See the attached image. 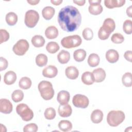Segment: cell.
<instances>
[{"label":"cell","instance_id":"obj_1","mask_svg":"<svg viewBox=\"0 0 132 132\" xmlns=\"http://www.w3.org/2000/svg\"><path fill=\"white\" fill-rule=\"evenodd\" d=\"M57 19L62 30L67 32H73L79 27L81 22V16L75 7L67 6L59 11Z\"/></svg>","mask_w":132,"mask_h":132},{"label":"cell","instance_id":"obj_2","mask_svg":"<svg viewBox=\"0 0 132 132\" xmlns=\"http://www.w3.org/2000/svg\"><path fill=\"white\" fill-rule=\"evenodd\" d=\"M38 88L41 97L44 100H50L53 97L55 92L51 82L42 80L38 84Z\"/></svg>","mask_w":132,"mask_h":132},{"label":"cell","instance_id":"obj_3","mask_svg":"<svg viewBox=\"0 0 132 132\" xmlns=\"http://www.w3.org/2000/svg\"><path fill=\"white\" fill-rule=\"evenodd\" d=\"M125 118L124 113L121 110H111L107 116V122L112 127H116L122 123Z\"/></svg>","mask_w":132,"mask_h":132},{"label":"cell","instance_id":"obj_4","mask_svg":"<svg viewBox=\"0 0 132 132\" xmlns=\"http://www.w3.org/2000/svg\"><path fill=\"white\" fill-rule=\"evenodd\" d=\"M82 42L81 37L77 35H72L64 37L61 40V44L66 48H71L79 46Z\"/></svg>","mask_w":132,"mask_h":132},{"label":"cell","instance_id":"obj_5","mask_svg":"<svg viewBox=\"0 0 132 132\" xmlns=\"http://www.w3.org/2000/svg\"><path fill=\"white\" fill-rule=\"evenodd\" d=\"M16 113L25 121H30L34 117L33 111L25 104H19L16 107Z\"/></svg>","mask_w":132,"mask_h":132},{"label":"cell","instance_id":"obj_6","mask_svg":"<svg viewBox=\"0 0 132 132\" xmlns=\"http://www.w3.org/2000/svg\"><path fill=\"white\" fill-rule=\"evenodd\" d=\"M39 20V14L36 10H29L26 12L24 22L28 27H34L37 25Z\"/></svg>","mask_w":132,"mask_h":132},{"label":"cell","instance_id":"obj_7","mask_svg":"<svg viewBox=\"0 0 132 132\" xmlns=\"http://www.w3.org/2000/svg\"><path fill=\"white\" fill-rule=\"evenodd\" d=\"M29 44L25 39H20L13 45V52L18 56L24 55L28 50Z\"/></svg>","mask_w":132,"mask_h":132},{"label":"cell","instance_id":"obj_8","mask_svg":"<svg viewBox=\"0 0 132 132\" xmlns=\"http://www.w3.org/2000/svg\"><path fill=\"white\" fill-rule=\"evenodd\" d=\"M72 103L76 107L86 108L89 105V101L86 96L82 94H77L73 96Z\"/></svg>","mask_w":132,"mask_h":132},{"label":"cell","instance_id":"obj_9","mask_svg":"<svg viewBox=\"0 0 132 132\" xmlns=\"http://www.w3.org/2000/svg\"><path fill=\"white\" fill-rule=\"evenodd\" d=\"M13 109V106L10 101L6 98L0 100V111L5 114L10 113Z\"/></svg>","mask_w":132,"mask_h":132},{"label":"cell","instance_id":"obj_10","mask_svg":"<svg viewBox=\"0 0 132 132\" xmlns=\"http://www.w3.org/2000/svg\"><path fill=\"white\" fill-rule=\"evenodd\" d=\"M58 74L57 68L53 65H49L44 68L42 71V75L47 78L55 77Z\"/></svg>","mask_w":132,"mask_h":132},{"label":"cell","instance_id":"obj_11","mask_svg":"<svg viewBox=\"0 0 132 132\" xmlns=\"http://www.w3.org/2000/svg\"><path fill=\"white\" fill-rule=\"evenodd\" d=\"M59 115L63 118L70 117L72 112L71 106L69 104L60 105L58 109Z\"/></svg>","mask_w":132,"mask_h":132},{"label":"cell","instance_id":"obj_12","mask_svg":"<svg viewBox=\"0 0 132 132\" xmlns=\"http://www.w3.org/2000/svg\"><path fill=\"white\" fill-rule=\"evenodd\" d=\"M70 93L65 90H62L59 92L57 96V100L60 105L67 104L70 101Z\"/></svg>","mask_w":132,"mask_h":132},{"label":"cell","instance_id":"obj_13","mask_svg":"<svg viewBox=\"0 0 132 132\" xmlns=\"http://www.w3.org/2000/svg\"><path fill=\"white\" fill-rule=\"evenodd\" d=\"M106 58L109 62L113 63L116 62L119 60V54L116 50L110 49L106 52Z\"/></svg>","mask_w":132,"mask_h":132},{"label":"cell","instance_id":"obj_14","mask_svg":"<svg viewBox=\"0 0 132 132\" xmlns=\"http://www.w3.org/2000/svg\"><path fill=\"white\" fill-rule=\"evenodd\" d=\"M95 81L96 82H101L104 81L106 77V72L105 70L101 68L94 70L92 72Z\"/></svg>","mask_w":132,"mask_h":132},{"label":"cell","instance_id":"obj_15","mask_svg":"<svg viewBox=\"0 0 132 132\" xmlns=\"http://www.w3.org/2000/svg\"><path fill=\"white\" fill-rule=\"evenodd\" d=\"M66 76L70 79H75L79 75L78 69L74 66H70L66 68L65 70Z\"/></svg>","mask_w":132,"mask_h":132},{"label":"cell","instance_id":"obj_16","mask_svg":"<svg viewBox=\"0 0 132 132\" xmlns=\"http://www.w3.org/2000/svg\"><path fill=\"white\" fill-rule=\"evenodd\" d=\"M125 3V0H105L104 4L109 9H113L115 7L123 6Z\"/></svg>","mask_w":132,"mask_h":132},{"label":"cell","instance_id":"obj_17","mask_svg":"<svg viewBox=\"0 0 132 132\" xmlns=\"http://www.w3.org/2000/svg\"><path fill=\"white\" fill-rule=\"evenodd\" d=\"M16 74L12 71L7 72L4 77V82L8 85H11L15 82L16 80Z\"/></svg>","mask_w":132,"mask_h":132},{"label":"cell","instance_id":"obj_18","mask_svg":"<svg viewBox=\"0 0 132 132\" xmlns=\"http://www.w3.org/2000/svg\"><path fill=\"white\" fill-rule=\"evenodd\" d=\"M81 79L82 82L87 85H91L95 82L93 74L89 71L84 72L81 75Z\"/></svg>","mask_w":132,"mask_h":132},{"label":"cell","instance_id":"obj_19","mask_svg":"<svg viewBox=\"0 0 132 132\" xmlns=\"http://www.w3.org/2000/svg\"><path fill=\"white\" fill-rule=\"evenodd\" d=\"M103 113L100 109H95L92 111L91 114V120L95 124H97L102 122L103 119Z\"/></svg>","mask_w":132,"mask_h":132},{"label":"cell","instance_id":"obj_20","mask_svg":"<svg viewBox=\"0 0 132 132\" xmlns=\"http://www.w3.org/2000/svg\"><path fill=\"white\" fill-rule=\"evenodd\" d=\"M45 35L47 39H55L58 36V30L55 26H50L46 29Z\"/></svg>","mask_w":132,"mask_h":132},{"label":"cell","instance_id":"obj_21","mask_svg":"<svg viewBox=\"0 0 132 132\" xmlns=\"http://www.w3.org/2000/svg\"><path fill=\"white\" fill-rule=\"evenodd\" d=\"M55 13V9L51 6H46L44 7L42 11V14L44 19L46 20H51Z\"/></svg>","mask_w":132,"mask_h":132},{"label":"cell","instance_id":"obj_22","mask_svg":"<svg viewBox=\"0 0 132 132\" xmlns=\"http://www.w3.org/2000/svg\"><path fill=\"white\" fill-rule=\"evenodd\" d=\"M57 59L60 63L65 64L70 60V54L69 52L65 50H62L58 53Z\"/></svg>","mask_w":132,"mask_h":132},{"label":"cell","instance_id":"obj_23","mask_svg":"<svg viewBox=\"0 0 132 132\" xmlns=\"http://www.w3.org/2000/svg\"><path fill=\"white\" fill-rule=\"evenodd\" d=\"M88 10L91 14L98 15L102 12L103 8L100 4H90Z\"/></svg>","mask_w":132,"mask_h":132},{"label":"cell","instance_id":"obj_24","mask_svg":"<svg viewBox=\"0 0 132 132\" xmlns=\"http://www.w3.org/2000/svg\"><path fill=\"white\" fill-rule=\"evenodd\" d=\"M100 58L99 56L95 53L91 54L88 58V63L91 67L97 66L100 63Z\"/></svg>","mask_w":132,"mask_h":132},{"label":"cell","instance_id":"obj_25","mask_svg":"<svg viewBox=\"0 0 132 132\" xmlns=\"http://www.w3.org/2000/svg\"><path fill=\"white\" fill-rule=\"evenodd\" d=\"M86 52L81 48L77 50L73 53L74 60L77 62H81L85 60L86 57Z\"/></svg>","mask_w":132,"mask_h":132},{"label":"cell","instance_id":"obj_26","mask_svg":"<svg viewBox=\"0 0 132 132\" xmlns=\"http://www.w3.org/2000/svg\"><path fill=\"white\" fill-rule=\"evenodd\" d=\"M31 43L36 47H42L45 43L44 38L40 35H35L31 38Z\"/></svg>","mask_w":132,"mask_h":132},{"label":"cell","instance_id":"obj_27","mask_svg":"<svg viewBox=\"0 0 132 132\" xmlns=\"http://www.w3.org/2000/svg\"><path fill=\"white\" fill-rule=\"evenodd\" d=\"M58 127L61 131L68 132L71 130L72 124L68 120H61L58 123Z\"/></svg>","mask_w":132,"mask_h":132},{"label":"cell","instance_id":"obj_28","mask_svg":"<svg viewBox=\"0 0 132 132\" xmlns=\"http://www.w3.org/2000/svg\"><path fill=\"white\" fill-rule=\"evenodd\" d=\"M6 21L8 25L13 26L18 21V15L13 12H8L6 15Z\"/></svg>","mask_w":132,"mask_h":132},{"label":"cell","instance_id":"obj_29","mask_svg":"<svg viewBox=\"0 0 132 132\" xmlns=\"http://www.w3.org/2000/svg\"><path fill=\"white\" fill-rule=\"evenodd\" d=\"M111 33V31L109 29L102 26L100 27L98 31V37L101 40H105L109 38Z\"/></svg>","mask_w":132,"mask_h":132},{"label":"cell","instance_id":"obj_30","mask_svg":"<svg viewBox=\"0 0 132 132\" xmlns=\"http://www.w3.org/2000/svg\"><path fill=\"white\" fill-rule=\"evenodd\" d=\"M32 82L31 79L27 77H23L19 82V87L24 90H26L30 88Z\"/></svg>","mask_w":132,"mask_h":132},{"label":"cell","instance_id":"obj_31","mask_svg":"<svg viewBox=\"0 0 132 132\" xmlns=\"http://www.w3.org/2000/svg\"><path fill=\"white\" fill-rule=\"evenodd\" d=\"M48 58L46 55L44 54H38L36 58V63L39 67H42L45 66L47 63Z\"/></svg>","mask_w":132,"mask_h":132},{"label":"cell","instance_id":"obj_32","mask_svg":"<svg viewBox=\"0 0 132 132\" xmlns=\"http://www.w3.org/2000/svg\"><path fill=\"white\" fill-rule=\"evenodd\" d=\"M59 48L60 47L58 44L57 42L53 41L48 42L46 46L47 51L50 54H54L56 53Z\"/></svg>","mask_w":132,"mask_h":132},{"label":"cell","instance_id":"obj_33","mask_svg":"<svg viewBox=\"0 0 132 132\" xmlns=\"http://www.w3.org/2000/svg\"><path fill=\"white\" fill-rule=\"evenodd\" d=\"M24 97V93L21 90H14L11 95L12 100L15 103H18L22 101Z\"/></svg>","mask_w":132,"mask_h":132},{"label":"cell","instance_id":"obj_34","mask_svg":"<svg viewBox=\"0 0 132 132\" xmlns=\"http://www.w3.org/2000/svg\"><path fill=\"white\" fill-rule=\"evenodd\" d=\"M122 84L126 87H130L132 85L131 73L130 72L125 73L122 78Z\"/></svg>","mask_w":132,"mask_h":132},{"label":"cell","instance_id":"obj_35","mask_svg":"<svg viewBox=\"0 0 132 132\" xmlns=\"http://www.w3.org/2000/svg\"><path fill=\"white\" fill-rule=\"evenodd\" d=\"M105 27L109 29L111 32H113L116 28V24L114 20L111 18H107L106 19L104 22L103 25Z\"/></svg>","mask_w":132,"mask_h":132},{"label":"cell","instance_id":"obj_36","mask_svg":"<svg viewBox=\"0 0 132 132\" xmlns=\"http://www.w3.org/2000/svg\"><path fill=\"white\" fill-rule=\"evenodd\" d=\"M44 117L47 120H53L56 117V111L54 108L49 107L45 109L44 113Z\"/></svg>","mask_w":132,"mask_h":132},{"label":"cell","instance_id":"obj_37","mask_svg":"<svg viewBox=\"0 0 132 132\" xmlns=\"http://www.w3.org/2000/svg\"><path fill=\"white\" fill-rule=\"evenodd\" d=\"M123 29L124 32L127 35H130L132 32V22L130 20H126L123 25Z\"/></svg>","mask_w":132,"mask_h":132},{"label":"cell","instance_id":"obj_38","mask_svg":"<svg viewBox=\"0 0 132 132\" xmlns=\"http://www.w3.org/2000/svg\"><path fill=\"white\" fill-rule=\"evenodd\" d=\"M111 41L116 44H120L124 41V37L120 33H116L112 35L111 37Z\"/></svg>","mask_w":132,"mask_h":132},{"label":"cell","instance_id":"obj_39","mask_svg":"<svg viewBox=\"0 0 132 132\" xmlns=\"http://www.w3.org/2000/svg\"><path fill=\"white\" fill-rule=\"evenodd\" d=\"M83 38L87 41L91 40L93 37V32L92 30L90 28H85L82 32Z\"/></svg>","mask_w":132,"mask_h":132},{"label":"cell","instance_id":"obj_40","mask_svg":"<svg viewBox=\"0 0 132 132\" xmlns=\"http://www.w3.org/2000/svg\"><path fill=\"white\" fill-rule=\"evenodd\" d=\"M38 127L35 123H30L25 125L23 128L24 132H36Z\"/></svg>","mask_w":132,"mask_h":132},{"label":"cell","instance_id":"obj_41","mask_svg":"<svg viewBox=\"0 0 132 132\" xmlns=\"http://www.w3.org/2000/svg\"><path fill=\"white\" fill-rule=\"evenodd\" d=\"M0 43L6 42L9 39V34L5 29H1L0 30Z\"/></svg>","mask_w":132,"mask_h":132},{"label":"cell","instance_id":"obj_42","mask_svg":"<svg viewBox=\"0 0 132 132\" xmlns=\"http://www.w3.org/2000/svg\"><path fill=\"white\" fill-rule=\"evenodd\" d=\"M1 62H0V71H2L5 70L8 67V63L7 60L3 58V57H1Z\"/></svg>","mask_w":132,"mask_h":132},{"label":"cell","instance_id":"obj_43","mask_svg":"<svg viewBox=\"0 0 132 132\" xmlns=\"http://www.w3.org/2000/svg\"><path fill=\"white\" fill-rule=\"evenodd\" d=\"M124 57L126 60L131 62L132 59V52L131 51H127L124 54Z\"/></svg>","mask_w":132,"mask_h":132},{"label":"cell","instance_id":"obj_44","mask_svg":"<svg viewBox=\"0 0 132 132\" xmlns=\"http://www.w3.org/2000/svg\"><path fill=\"white\" fill-rule=\"evenodd\" d=\"M73 2L74 3L76 4V5H77L78 6H80L84 5V4L86 3L85 0H80V1H74V0Z\"/></svg>","mask_w":132,"mask_h":132},{"label":"cell","instance_id":"obj_45","mask_svg":"<svg viewBox=\"0 0 132 132\" xmlns=\"http://www.w3.org/2000/svg\"><path fill=\"white\" fill-rule=\"evenodd\" d=\"M131 12H132V6H130L126 9V14L129 17L131 18L132 17V14H131L132 13Z\"/></svg>","mask_w":132,"mask_h":132},{"label":"cell","instance_id":"obj_46","mask_svg":"<svg viewBox=\"0 0 132 132\" xmlns=\"http://www.w3.org/2000/svg\"><path fill=\"white\" fill-rule=\"evenodd\" d=\"M27 2L28 3H29L31 5H36L40 2V1L39 0H33V1L32 0H27Z\"/></svg>","mask_w":132,"mask_h":132},{"label":"cell","instance_id":"obj_47","mask_svg":"<svg viewBox=\"0 0 132 132\" xmlns=\"http://www.w3.org/2000/svg\"><path fill=\"white\" fill-rule=\"evenodd\" d=\"M62 0H58V1H55V0H51V2L54 5L57 6V5H59L60 4H61L62 3Z\"/></svg>","mask_w":132,"mask_h":132},{"label":"cell","instance_id":"obj_48","mask_svg":"<svg viewBox=\"0 0 132 132\" xmlns=\"http://www.w3.org/2000/svg\"><path fill=\"white\" fill-rule=\"evenodd\" d=\"M89 4H101V0H89Z\"/></svg>","mask_w":132,"mask_h":132}]
</instances>
